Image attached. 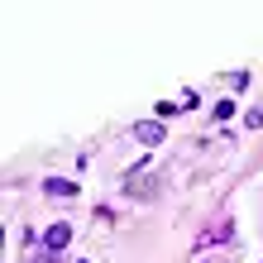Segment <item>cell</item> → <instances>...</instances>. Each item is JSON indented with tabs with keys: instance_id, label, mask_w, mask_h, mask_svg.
<instances>
[{
	"instance_id": "2",
	"label": "cell",
	"mask_w": 263,
	"mask_h": 263,
	"mask_svg": "<svg viewBox=\"0 0 263 263\" xmlns=\"http://www.w3.org/2000/svg\"><path fill=\"white\" fill-rule=\"evenodd\" d=\"M67 239H72V225H67V220H58V225L43 230V249H48V254H63Z\"/></svg>"
},
{
	"instance_id": "5",
	"label": "cell",
	"mask_w": 263,
	"mask_h": 263,
	"mask_svg": "<svg viewBox=\"0 0 263 263\" xmlns=\"http://www.w3.org/2000/svg\"><path fill=\"white\" fill-rule=\"evenodd\" d=\"M230 115H235V101H215V110H211L215 125H220V120H230Z\"/></svg>"
},
{
	"instance_id": "4",
	"label": "cell",
	"mask_w": 263,
	"mask_h": 263,
	"mask_svg": "<svg viewBox=\"0 0 263 263\" xmlns=\"http://www.w3.org/2000/svg\"><path fill=\"white\" fill-rule=\"evenodd\" d=\"M43 192H48V196H77V182H67V177H48V182H43Z\"/></svg>"
},
{
	"instance_id": "6",
	"label": "cell",
	"mask_w": 263,
	"mask_h": 263,
	"mask_svg": "<svg viewBox=\"0 0 263 263\" xmlns=\"http://www.w3.org/2000/svg\"><path fill=\"white\" fill-rule=\"evenodd\" d=\"M244 125H249V129H263V110H249V115H244Z\"/></svg>"
},
{
	"instance_id": "1",
	"label": "cell",
	"mask_w": 263,
	"mask_h": 263,
	"mask_svg": "<svg viewBox=\"0 0 263 263\" xmlns=\"http://www.w3.org/2000/svg\"><path fill=\"white\" fill-rule=\"evenodd\" d=\"M148 167H153V163L144 158V173H129V177H125V192H129V196H158V177H153Z\"/></svg>"
},
{
	"instance_id": "3",
	"label": "cell",
	"mask_w": 263,
	"mask_h": 263,
	"mask_svg": "<svg viewBox=\"0 0 263 263\" xmlns=\"http://www.w3.org/2000/svg\"><path fill=\"white\" fill-rule=\"evenodd\" d=\"M134 134H139V144H163V134H167V129L158 125V120H144V125H139Z\"/></svg>"
}]
</instances>
